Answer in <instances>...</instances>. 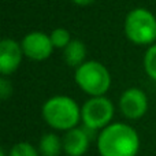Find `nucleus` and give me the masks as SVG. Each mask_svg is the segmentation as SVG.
Instances as JSON below:
<instances>
[{
    "mask_svg": "<svg viewBox=\"0 0 156 156\" xmlns=\"http://www.w3.org/2000/svg\"><path fill=\"white\" fill-rule=\"evenodd\" d=\"M140 147V136L129 123L112 122L97 134L100 156H137Z\"/></svg>",
    "mask_w": 156,
    "mask_h": 156,
    "instance_id": "obj_1",
    "label": "nucleus"
},
{
    "mask_svg": "<svg viewBox=\"0 0 156 156\" xmlns=\"http://www.w3.org/2000/svg\"><path fill=\"white\" fill-rule=\"evenodd\" d=\"M43 119L58 132H67L81 122V107L73 97L56 94L45 100L41 108Z\"/></svg>",
    "mask_w": 156,
    "mask_h": 156,
    "instance_id": "obj_2",
    "label": "nucleus"
},
{
    "mask_svg": "<svg viewBox=\"0 0 156 156\" xmlns=\"http://www.w3.org/2000/svg\"><path fill=\"white\" fill-rule=\"evenodd\" d=\"M74 80L78 88L83 93L89 94V97L104 96L110 90L112 82L108 69L97 60H86L77 67Z\"/></svg>",
    "mask_w": 156,
    "mask_h": 156,
    "instance_id": "obj_3",
    "label": "nucleus"
},
{
    "mask_svg": "<svg viewBox=\"0 0 156 156\" xmlns=\"http://www.w3.org/2000/svg\"><path fill=\"white\" fill-rule=\"evenodd\" d=\"M125 36L136 45H152L156 41V16L144 7L127 12L123 23Z\"/></svg>",
    "mask_w": 156,
    "mask_h": 156,
    "instance_id": "obj_4",
    "label": "nucleus"
},
{
    "mask_svg": "<svg viewBox=\"0 0 156 156\" xmlns=\"http://www.w3.org/2000/svg\"><path fill=\"white\" fill-rule=\"evenodd\" d=\"M115 107L108 97L93 96L89 97L81 107V122L82 126L92 132H101L104 127L112 123Z\"/></svg>",
    "mask_w": 156,
    "mask_h": 156,
    "instance_id": "obj_5",
    "label": "nucleus"
},
{
    "mask_svg": "<svg viewBox=\"0 0 156 156\" xmlns=\"http://www.w3.org/2000/svg\"><path fill=\"white\" fill-rule=\"evenodd\" d=\"M118 105L125 118L129 121H136V119L143 118L148 111V96L140 88H136V86L127 88L119 96Z\"/></svg>",
    "mask_w": 156,
    "mask_h": 156,
    "instance_id": "obj_6",
    "label": "nucleus"
},
{
    "mask_svg": "<svg viewBox=\"0 0 156 156\" xmlns=\"http://www.w3.org/2000/svg\"><path fill=\"white\" fill-rule=\"evenodd\" d=\"M21 45L25 56L30 60H34V62L47 60L55 49L49 34L44 32H38V30L27 33L22 38Z\"/></svg>",
    "mask_w": 156,
    "mask_h": 156,
    "instance_id": "obj_7",
    "label": "nucleus"
},
{
    "mask_svg": "<svg viewBox=\"0 0 156 156\" xmlns=\"http://www.w3.org/2000/svg\"><path fill=\"white\" fill-rule=\"evenodd\" d=\"M94 132L85 126H76L65 132L62 137L63 152L67 156H83L88 152Z\"/></svg>",
    "mask_w": 156,
    "mask_h": 156,
    "instance_id": "obj_8",
    "label": "nucleus"
},
{
    "mask_svg": "<svg viewBox=\"0 0 156 156\" xmlns=\"http://www.w3.org/2000/svg\"><path fill=\"white\" fill-rule=\"evenodd\" d=\"M25 54L21 43L14 38H3L0 41V73L7 77L19 69Z\"/></svg>",
    "mask_w": 156,
    "mask_h": 156,
    "instance_id": "obj_9",
    "label": "nucleus"
},
{
    "mask_svg": "<svg viewBox=\"0 0 156 156\" xmlns=\"http://www.w3.org/2000/svg\"><path fill=\"white\" fill-rule=\"evenodd\" d=\"M86 54H88V49H86L83 41L78 40V38L71 40L70 44L63 49V60L67 66L77 69L86 62Z\"/></svg>",
    "mask_w": 156,
    "mask_h": 156,
    "instance_id": "obj_10",
    "label": "nucleus"
},
{
    "mask_svg": "<svg viewBox=\"0 0 156 156\" xmlns=\"http://www.w3.org/2000/svg\"><path fill=\"white\" fill-rule=\"evenodd\" d=\"M37 149L41 156H60L63 152L62 137L55 133H45L40 137Z\"/></svg>",
    "mask_w": 156,
    "mask_h": 156,
    "instance_id": "obj_11",
    "label": "nucleus"
},
{
    "mask_svg": "<svg viewBox=\"0 0 156 156\" xmlns=\"http://www.w3.org/2000/svg\"><path fill=\"white\" fill-rule=\"evenodd\" d=\"M49 37H51L54 48L62 49V51L70 44V41L73 40L70 32H69L67 29H65V27H56V29H54L49 33Z\"/></svg>",
    "mask_w": 156,
    "mask_h": 156,
    "instance_id": "obj_12",
    "label": "nucleus"
},
{
    "mask_svg": "<svg viewBox=\"0 0 156 156\" xmlns=\"http://www.w3.org/2000/svg\"><path fill=\"white\" fill-rule=\"evenodd\" d=\"M144 70L147 76L156 82V43L148 47L144 55Z\"/></svg>",
    "mask_w": 156,
    "mask_h": 156,
    "instance_id": "obj_13",
    "label": "nucleus"
},
{
    "mask_svg": "<svg viewBox=\"0 0 156 156\" xmlns=\"http://www.w3.org/2000/svg\"><path fill=\"white\" fill-rule=\"evenodd\" d=\"M8 156H41L37 148L33 147V144L27 141H21L11 147L8 151Z\"/></svg>",
    "mask_w": 156,
    "mask_h": 156,
    "instance_id": "obj_14",
    "label": "nucleus"
},
{
    "mask_svg": "<svg viewBox=\"0 0 156 156\" xmlns=\"http://www.w3.org/2000/svg\"><path fill=\"white\" fill-rule=\"evenodd\" d=\"M12 94V83L7 80V77L3 76L0 78V99L4 101Z\"/></svg>",
    "mask_w": 156,
    "mask_h": 156,
    "instance_id": "obj_15",
    "label": "nucleus"
},
{
    "mask_svg": "<svg viewBox=\"0 0 156 156\" xmlns=\"http://www.w3.org/2000/svg\"><path fill=\"white\" fill-rule=\"evenodd\" d=\"M71 2H73L74 4H77V5H81V7H86V5L93 4L96 0H71Z\"/></svg>",
    "mask_w": 156,
    "mask_h": 156,
    "instance_id": "obj_16",
    "label": "nucleus"
},
{
    "mask_svg": "<svg viewBox=\"0 0 156 156\" xmlns=\"http://www.w3.org/2000/svg\"><path fill=\"white\" fill-rule=\"evenodd\" d=\"M0 156H8V152H5L4 149H0Z\"/></svg>",
    "mask_w": 156,
    "mask_h": 156,
    "instance_id": "obj_17",
    "label": "nucleus"
}]
</instances>
